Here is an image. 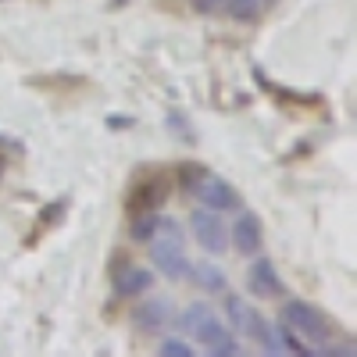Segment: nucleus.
<instances>
[{"instance_id":"obj_1","label":"nucleus","mask_w":357,"mask_h":357,"mask_svg":"<svg viewBox=\"0 0 357 357\" xmlns=\"http://www.w3.org/2000/svg\"><path fill=\"white\" fill-rule=\"evenodd\" d=\"M151 261L158 268V275L168 282H183L190 272V257H186V232L175 218H158V229L151 240Z\"/></svg>"},{"instance_id":"obj_2","label":"nucleus","mask_w":357,"mask_h":357,"mask_svg":"<svg viewBox=\"0 0 357 357\" xmlns=\"http://www.w3.org/2000/svg\"><path fill=\"white\" fill-rule=\"evenodd\" d=\"M279 318H282V325H286L293 336H301V340H307V343L325 347V343L333 340V321H329V314H325L321 307H314V304H307V301H286L282 311H279Z\"/></svg>"},{"instance_id":"obj_3","label":"nucleus","mask_w":357,"mask_h":357,"mask_svg":"<svg viewBox=\"0 0 357 357\" xmlns=\"http://www.w3.org/2000/svg\"><path fill=\"white\" fill-rule=\"evenodd\" d=\"M190 232L197 247L207 254V257H222L229 250V225L222 222L218 211H207V207H197L190 215Z\"/></svg>"},{"instance_id":"obj_4","label":"nucleus","mask_w":357,"mask_h":357,"mask_svg":"<svg viewBox=\"0 0 357 357\" xmlns=\"http://www.w3.org/2000/svg\"><path fill=\"white\" fill-rule=\"evenodd\" d=\"M193 197H197L200 207H207V211H218V215L240 211V207H243L240 190H236L229 178L215 175V172H204V175H200V183L193 186Z\"/></svg>"},{"instance_id":"obj_5","label":"nucleus","mask_w":357,"mask_h":357,"mask_svg":"<svg viewBox=\"0 0 357 357\" xmlns=\"http://www.w3.org/2000/svg\"><path fill=\"white\" fill-rule=\"evenodd\" d=\"M172 193V183H168V175L165 172H146L136 178V186L129 190L126 197V207L132 215H143V211H158V207L168 200Z\"/></svg>"},{"instance_id":"obj_6","label":"nucleus","mask_w":357,"mask_h":357,"mask_svg":"<svg viewBox=\"0 0 357 357\" xmlns=\"http://www.w3.org/2000/svg\"><path fill=\"white\" fill-rule=\"evenodd\" d=\"M229 247L240 254V257H254L264 250V222L257 211H247V207H240V215H236V222L229 225Z\"/></svg>"},{"instance_id":"obj_7","label":"nucleus","mask_w":357,"mask_h":357,"mask_svg":"<svg viewBox=\"0 0 357 357\" xmlns=\"http://www.w3.org/2000/svg\"><path fill=\"white\" fill-rule=\"evenodd\" d=\"M193 340L211 354V357H240L243 354V347H240V340L232 336V329L218 318V314H211V318H204L200 325H197V333H193Z\"/></svg>"},{"instance_id":"obj_8","label":"nucleus","mask_w":357,"mask_h":357,"mask_svg":"<svg viewBox=\"0 0 357 357\" xmlns=\"http://www.w3.org/2000/svg\"><path fill=\"white\" fill-rule=\"evenodd\" d=\"M225 318H229L225 325H229L232 333H240L243 340H254V343H257L261 333L268 329V318H264L254 304H247L240 293H229V296H225Z\"/></svg>"},{"instance_id":"obj_9","label":"nucleus","mask_w":357,"mask_h":357,"mask_svg":"<svg viewBox=\"0 0 357 357\" xmlns=\"http://www.w3.org/2000/svg\"><path fill=\"white\" fill-rule=\"evenodd\" d=\"M247 289H250L254 296H286V282H282V275L275 272L272 257L254 254V261H250V268H247Z\"/></svg>"},{"instance_id":"obj_10","label":"nucleus","mask_w":357,"mask_h":357,"mask_svg":"<svg viewBox=\"0 0 357 357\" xmlns=\"http://www.w3.org/2000/svg\"><path fill=\"white\" fill-rule=\"evenodd\" d=\"M132 321L139 325L143 333H161L172 325V301L168 296H151L139 307H132Z\"/></svg>"},{"instance_id":"obj_11","label":"nucleus","mask_w":357,"mask_h":357,"mask_svg":"<svg viewBox=\"0 0 357 357\" xmlns=\"http://www.w3.org/2000/svg\"><path fill=\"white\" fill-rule=\"evenodd\" d=\"M146 289H154V272L151 268H143V264H122L114 272V293L118 296H143Z\"/></svg>"},{"instance_id":"obj_12","label":"nucleus","mask_w":357,"mask_h":357,"mask_svg":"<svg viewBox=\"0 0 357 357\" xmlns=\"http://www.w3.org/2000/svg\"><path fill=\"white\" fill-rule=\"evenodd\" d=\"M186 279L197 289H204V293H225L229 289V279H225V272H222L215 261H190Z\"/></svg>"},{"instance_id":"obj_13","label":"nucleus","mask_w":357,"mask_h":357,"mask_svg":"<svg viewBox=\"0 0 357 357\" xmlns=\"http://www.w3.org/2000/svg\"><path fill=\"white\" fill-rule=\"evenodd\" d=\"M211 314H215L211 304L193 301V304H186L183 311H178V318H172V321L178 325V333H183V336H193V333H197V325H200L204 318H211Z\"/></svg>"},{"instance_id":"obj_14","label":"nucleus","mask_w":357,"mask_h":357,"mask_svg":"<svg viewBox=\"0 0 357 357\" xmlns=\"http://www.w3.org/2000/svg\"><path fill=\"white\" fill-rule=\"evenodd\" d=\"M225 11H229V18L232 22H257L264 11H268V4H264V0H225V4H222Z\"/></svg>"},{"instance_id":"obj_15","label":"nucleus","mask_w":357,"mask_h":357,"mask_svg":"<svg viewBox=\"0 0 357 357\" xmlns=\"http://www.w3.org/2000/svg\"><path fill=\"white\" fill-rule=\"evenodd\" d=\"M154 229H158V211H143V215H136L132 218V240H139V243H146L154 236Z\"/></svg>"},{"instance_id":"obj_16","label":"nucleus","mask_w":357,"mask_h":357,"mask_svg":"<svg viewBox=\"0 0 357 357\" xmlns=\"http://www.w3.org/2000/svg\"><path fill=\"white\" fill-rule=\"evenodd\" d=\"M158 354H161V357H193V347H190L183 336H168V340H161Z\"/></svg>"},{"instance_id":"obj_17","label":"nucleus","mask_w":357,"mask_h":357,"mask_svg":"<svg viewBox=\"0 0 357 357\" xmlns=\"http://www.w3.org/2000/svg\"><path fill=\"white\" fill-rule=\"evenodd\" d=\"M65 207H68V200L61 197V200H54L50 204V211L47 215H40V222H36V232H47L50 225H57V222H61L65 218Z\"/></svg>"},{"instance_id":"obj_18","label":"nucleus","mask_w":357,"mask_h":357,"mask_svg":"<svg viewBox=\"0 0 357 357\" xmlns=\"http://www.w3.org/2000/svg\"><path fill=\"white\" fill-rule=\"evenodd\" d=\"M200 175H204V168H200V165H183V168H178V183H183V190H190V193H193V186L200 183Z\"/></svg>"},{"instance_id":"obj_19","label":"nucleus","mask_w":357,"mask_h":357,"mask_svg":"<svg viewBox=\"0 0 357 357\" xmlns=\"http://www.w3.org/2000/svg\"><path fill=\"white\" fill-rule=\"evenodd\" d=\"M222 4H225V0H193V8H197L200 15H215Z\"/></svg>"},{"instance_id":"obj_20","label":"nucleus","mask_w":357,"mask_h":357,"mask_svg":"<svg viewBox=\"0 0 357 357\" xmlns=\"http://www.w3.org/2000/svg\"><path fill=\"white\" fill-rule=\"evenodd\" d=\"M264 4H268V8H272V4H275V0H264Z\"/></svg>"}]
</instances>
